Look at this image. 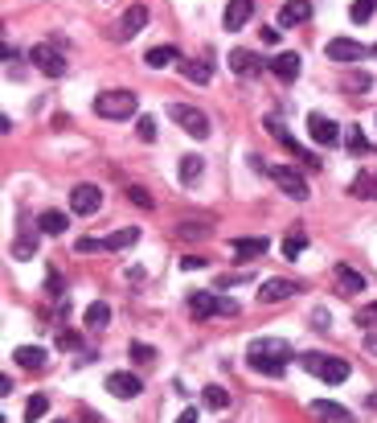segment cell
I'll list each match as a JSON object with an SVG mask.
<instances>
[{
	"instance_id": "1",
	"label": "cell",
	"mask_w": 377,
	"mask_h": 423,
	"mask_svg": "<svg viewBox=\"0 0 377 423\" xmlns=\"http://www.w3.org/2000/svg\"><path fill=\"white\" fill-rule=\"evenodd\" d=\"M246 362H250V370H259V374L279 378L283 370H287V362H291V345H287L283 337H259V341H250Z\"/></svg>"
},
{
	"instance_id": "2",
	"label": "cell",
	"mask_w": 377,
	"mask_h": 423,
	"mask_svg": "<svg viewBox=\"0 0 377 423\" xmlns=\"http://www.w3.org/2000/svg\"><path fill=\"white\" fill-rule=\"evenodd\" d=\"M300 362H304L307 374H316L320 382H328V386H340L345 378L353 374L349 362H345V357H332V353H304Z\"/></svg>"
},
{
	"instance_id": "3",
	"label": "cell",
	"mask_w": 377,
	"mask_h": 423,
	"mask_svg": "<svg viewBox=\"0 0 377 423\" xmlns=\"http://www.w3.org/2000/svg\"><path fill=\"white\" fill-rule=\"evenodd\" d=\"M136 107H140L136 91H103L94 99V116H103V119H127V116H136Z\"/></svg>"
},
{
	"instance_id": "4",
	"label": "cell",
	"mask_w": 377,
	"mask_h": 423,
	"mask_svg": "<svg viewBox=\"0 0 377 423\" xmlns=\"http://www.w3.org/2000/svg\"><path fill=\"white\" fill-rule=\"evenodd\" d=\"M262 128H267V132H271V136H275V140H279L283 148H287V152L295 157V161H300V165H307V168H320V161H316V157L307 152L304 144H300L295 136H291V132H287V123H283L279 116H267V119H262Z\"/></svg>"
},
{
	"instance_id": "5",
	"label": "cell",
	"mask_w": 377,
	"mask_h": 423,
	"mask_svg": "<svg viewBox=\"0 0 377 423\" xmlns=\"http://www.w3.org/2000/svg\"><path fill=\"white\" fill-rule=\"evenodd\" d=\"M168 116L177 119L193 140H205V136H210V116L197 111V107H188V103H168Z\"/></svg>"
},
{
	"instance_id": "6",
	"label": "cell",
	"mask_w": 377,
	"mask_h": 423,
	"mask_svg": "<svg viewBox=\"0 0 377 423\" xmlns=\"http://www.w3.org/2000/svg\"><path fill=\"white\" fill-rule=\"evenodd\" d=\"M262 173H267V177H271V181L283 189V193H287V197H295V202H307V181H304V177H300V173H295L291 165H267Z\"/></svg>"
},
{
	"instance_id": "7",
	"label": "cell",
	"mask_w": 377,
	"mask_h": 423,
	"mask_svg": "<svg viewBox=\"0 0 377 423\" xmlns=\"http://www.w3.org/2000/svg\"><path fill=\"white\" fill-rule=\"evenodd\" d=\"M70 210L78 214V218H94V214L103 210V189L98 185H74L70 189Z\"/></svg>"
},
{
	"instance_id": "8",
	"label": "cell",
	"mask_w": 377,
	"mask_h": 423,
	"mask_svg": "<svg viewBox=\"0 0 377 423\" xmlns=\"http://www.w3.org/2000/svg\"><path fill=\"white\" fill-rule=\"evenodd\" d=\"M29 62H33L41 74H49V78H62V74H66V58H62L53 46H46V42L29 49Z\"/></svg>"
},
{
	"instance_id": "9",
	"label": "cell",
	"mask_w": 377,
	"mask_h": 423,
	"mask_svg": "<svg viewBox=\"0 0 377 423\" xmlns=\"http://www.w3.org/2000/svg\"><path fill=\"white\" fill-rule=\"evenodd\" d=\"M143 25H148V4H127V13H123V21H119V29H115V37L119 42H132Z\"/></svg>"
},
{
	"instance_id": "10",
	"label": "cell",
	"mask_w": 377,
	"mask_h": 423,
	"mask_svg": "<svg viewBox=\"0 0 377 423\" xmlns=\"http://www.w3.org/2000/svg\"><path fill=\"white\" fill-rule=\"evenodd\" d=\"M140 391H143V382L136 374H127V370L107 374V395H115V399H136Z\"/></svg>"
},
{
	"instance_id": "11",
	"label": "cell",
	"mask_w": 377,
	"mask_h": 423,
	"mask_svg": "<svg viewBox=\"0 0 377 423\" xmlns=\"http://www.w3.org/2000/svg\"><path fill=\"white\" fill-rule=\"evenodd\" d=\"M307 136H312L316 144H324V148H328V144L340 140V128H336L328 116H316V111H312V116H307Z\"/></svg>"
},
{
	"instance_id": "12",
	"label": "cell",
	"mask_w": 377,
	"mask_h": 423,
	"mask_svg": "<svg viewBox=\"0 0 377 423\" xmlns=\"http://www.w3.org/2000/svg\"><path fill=\"white\" fill-rule=\"evenodd\" d=\"M369 49L361 46V42H353V37H332L328 42V58L332 62H361Z\"/></svg>"
},
{
	"instance_id": "13",
	"label": "cell",
	"mask_w": 377,
	"mask_h": 423,
	"mask_svg": "<svg viewBox=\"0 0 377 423\" xmlns=\"http://www.w3.org/2000/svg\"><path fill=\"white\" fill-rule=\"evenodd\" d=\"M312 415L320 423H353V411L340 407V403H332V399H316L312 403Z\"/></svg>"
},
{
	"instance_id": "14",
	"label": "cell",
	"mask_w": 377,
	"mask_h": 423,
	"mask_svg": "<svg viewBox=\"0 0 377 423\" xmlns=\"http://www.w3.org/2000/svg\"><path fill=\"white\" fill-rule=\"evenodd\" d=\"M267 66H271V74H275L279 82H295V78H300V54H291V49H287V54H275Z\"/></svg>"
},
{
	"instance_id": "15",
	"label": "cell",
	"mask_w": 377,
	"mask_h": 423,
	"mask_svg": "<svg viewBox=\"0 0 377 423\" xmlns=\"http://www.w3.org/2000/svg\"><path fill=\"white\" fill-rule=\"evenodd\" d=\"M250 17H255V0H230V4H226V17H222V25H226L230 33H238V29L250 21Z\"/></svg>"
},
{
	"instance_id": "16",
	"label": "cell",
	"mask_w": 377,
	"mask_h": 423,
	"mask_svg": "<svg viewBox=\"0 0 377 423\" xmlns=\"http://www.w3.org/2000/svg\"><path fill=\"white\" fill-rule=\"evenodd\" d=\"M312 17V0H283L279 4V25L291 29V25H304Z\"/></svg>"
},
{
	"instance_id": "17",
	"label": "cell",
	"mask_w": 377,
	"mask_h": 423,
	"mask_svg": "<svg viewBox=\"0 0 377 423\" xmlns=\"http://www.w3.org/2000/svg\"><path fill=\"white\" fill-rule=\"evenodd\" d=\"M188 312L197 317V321H205L213 312H222V296H210V292H188Z\"/></svg>"
},
{
	"instance_id": "18",
	"label": "cell",
	"mask_w": 377,
	"mask_h": 423,
	"mask_svg": "<svg viewBox=\"0 0 377 423\" xmlns=\"http://www.w3.org/2000/svg\"><path fill=\"white\" fill-rule=\"evenodd\" d=\"M349 193L361 197V202H373L377 197V173L373 168H361V173L353 177V185H349Z\"/></svg>"
},
{
	"instance_id": "19",
	"label": "cell",
	"mask_w": 377,
	"mask_h": 423,
	"mask_svg": "<svg viewBox=\"0 0 377 423\" xmlns=\"http://www.w3.org/2000/svg\"><path fill=\"white\" fill-rule=\"evenodd\" d=\"M291 292H295V283H291V280H267L259 288V300H262V305H279V300H287Z\"/></svg>"
},
{
	"instance_id": "20",
	"label": "cell",
	"mask_w": 377,
	"mask_h": 423,
	"mask_svg": "<svg viewBox=\"0 0 377 423\" xmlns=\"http://www.w3.org/2000/svg\"><path fill=\"white\" fill-rule=\"evenodd\" d=\"M46 357H49V353L41 350V345H17V350H13V362L25 366V370H41V366H46Z\"/></svg>"
},
{
	"instance_id": "21",
	"label": "cell",
	"mask_w": 377,
	"mask_h": 423,
	"mask_svg": "<svg viewBox=\"0 0 377 423\" xmlns=\"http://www.w3.org/2000/svg\"><path fill=\"white\" fill-rule=\"evenodd\" d=\"M230 247H234L238 263H250V259H259L262 251H267V238H234Z\"/></svg>"
},
{
	"instance_id": "22",
	"label": "cell",
	"mask_w": 377,
	"mask_h": 423,
	"mask_svg": "<svg viewBox=\"0 0 377 423\" xmlns=\"http://www.w3.org/2000/svg\"><path fill=\"white\" fill-rule=\"evenodd\" d=\"M66 226H70V218L62 210H41V218H37V231H41V235H53V238L62 235Z\"/></svg>"
},
{
	"instance_id": "23",
	"label": "cell",
	"mask_w": 377,
	"mask_h": 423,
	"mask_svg": "<svg viewBox=\"0 0 377 423\" xmlns=\"http://www.w3.org/2000/svg\"><path fill=\"white\" fill-rule=\"evenodd\" d=\"M230 70L234 74H259L262 62L250 54V49H230Z\"/></svg>"
},
{
	"instance_id": "24",
	"label": "cell",
	"mask_w": 377,
	"mask_h": 423,
	"mask_svg": "<svg viewBox=\"0 0 377 423\" xmlns=\"http://www.w3.org/2000/svg\"><path fill=\"white\" fill-rule=\"evenodd\" d=\"M140 243V226H123V231H111L107 235V251H127Z\"/></svg>"
},
{
	"instance_id": "25",
	"label": "cell",
	"mask_w": 377,
	"mask_h": 423,
	"mask_svg": "<svg viewBox=\"0 0 377 423\" xmlns=\"http://www.w3.org/2000/svg\"><path fill=\"white\" fill-rule=\"evenodd\" d=\"M336 283H340L345 292H365V276H361V271H353L349 263H340V267H336Z\"/></svg>"
},
{
	"instance_id": "26",
	"label": "cell",
	"mask_w": 377,
	"mask_h": 423,
	"mask_svg": "<svg viewBox=\"0 0 377 423\" xmlns=\"http://www.w3.org/2000/svg\"><path fill=\"white\" fill-rule=\"evenodd\" d=\"M201 173H205V161H201V157H181V181H185V185H197Z\"/></svg>"
},
{
	"instance_id": "27",
	"label": "cell",
	"mask_w": 377,
	"mask_h": 423,
	"mask_svg": "<svg viewBox=\"0 0 377 423\" xmlns=\"http://www.w3.org/2000/svg\"><path fill=\"white\" fill-rule=\"evenodd\" d=\"M201 403H205L210 411H226V407H230V391H226V386H205V391H201Z\"/></svg>"
},
{
	"instance_id": "28",
	"label": "cell",
	"mask_w": 377,
	"mask_h": 423,
	"mask_svg": "<svg viewBox=\"0 0 377 423\" xmlns=\"http://www.w3.org/2000/svg\"><path fill=\"white\" fill-rule=\"evenodd\" d=\"M143 62H148L152 70H160V66H168V62H177V49L172 46H152L148 54H143Z\"/></svg>"
},
{
	"instance_id": "29",
	"label": "cell",
	"mask_w": 377,
	"mask_h": 423,
	"mask_svg": "<svg viewBox=\"0 0 377 423\" xmlns=\"http://www.w3.org/2000/svg\"><path fill=\"white\" fill-rule=\"evenodd\" d=\"M181 74H185L188 82H197V87H205L213 74H210V66L205 62H181Z\"/></svg>"
},
{
	"instance_id": "30",
	"label": "cell",
	"mask_w": 377,
	"mask_h": 423,
	"mask_svg": "<svg viewBox=\"0 0 377 423\" xmlns=\"http://www.w3.org/2000/svg\"><path fill=\"white\" fill-rule=\"evenodd\" d=\"M46 411H49V395H29V403H25V423H37Z\"/></svg>"
},
{
	"instance_id": "31",
	"label": "cell",
	"mask_w": 377,
	"mask_h": 423,
	"mask_svg": "<svg viewBox=\"0 0 377 423\" xmlns=\"http://www.w3.org/2000/svg\"><path fill=\"white\" fill-rule=\"evenodd\" d=\"M107 321H111V308H107V300H94V305L87 308V325H91V329H103Z\"/></svg>"
},
{
	"instance_id": "32",
	"label": "cell",
	"mask_w": 377,
	"mask_h": 423,
	"mask_svg": "<svg viewBox=\"0 0 377 423\" xmlns=\"http://www.w3.org/2000/svg\"><path fill=\"white\" fill-rule=\"evenodd\" d=\"M33 251H37V235H33V231L17 235V243H13V259H29Z\"/></svg>"
},
{
	"instance_id": "33",
	"label": "cell",
	"mask_w": 377,
	"mask_h": 423,
	"mask_svg": "<svg viewBox=\"0 0 377 423\" xmlns=\"http://www.w3.org/2000/svg\"><path fill=\"white\" fill-rule=\"evenodd\" d=\"M156 132H160V128H156V116H140V119H136V136H140L143 144L156 140Z\"/></svg>"
},
{
	"instance_id": "34",
	"label": "cell",
	"mask_w": 377,
	"mask_h": 423,
	"mask_svg": "<svg viewBox=\"0 0 377 423\" xmlns=\"http://www.w3.org/2000/svg\"><path fill=\"white\" fill-rule=\"evenodd\" d=\"M373 8H377V0H353V8H349V17H353L357 25H365L369 17H373Z\"/></svg>"
},
{
	"instance_id": "35",
	"label": "cell",
	"mask_w": 377,
	"mask_h": 423,
	"mask_svg": "<svg viewBox=\"0 0 377 423\" xmlns=\"http://www.w3.org/2000/svg\"><path fill=\"white\" fill-rule=\"evenodd\" d=\"M177 235H181V238H205V235H210V226H205V222H181Z\"/></svg>"
},
{
	"instance_id": "36",
	"label": "cell",
	"mask_w": 377,
	"mask_h": 423,
	"mask_svg": "<svg viewBox=\"0 0 377 423\" xmlns=\"http://www.w3.org/2000/svg\"><path fill=\"white\" fill-rule=\"evenodd\" d=\"M74 251H78V255H94V251H107V238H78V243H74Z\"/></svg>"
},
{
	"instance_id": "37",
	"label": "cell",
	"mask_w": 377,
	"mask_h": 423,
	"mask_svg": "<svg viewBox=\"0 0 377 423\" xmlns=\"http://www.w3.org/2000/svg\"><path fill=\"white\" fill-rule=\"evenodd\" d=\"M304 247H307L304 235H291L287 243H283V255H287V259H300V255H304Z\"/></svg>"
},
{
	"instance_id": "38",
	"label": "cell",
	"mask_w": 377,
	"mask_h": 423,
	"mask_svg": "<svg viewBox=\"0 0 377 423\" xmlns=\"http://www.w3.org/2000/svg\"><path fill=\"white\" fill-rule=\"evenodd\" d=\"M127 197H132L140 210H152V193H148L143 185H127Z\"/></svg>"
},
{
	"instance_id": "39",
	"label": "cell",
	"mask_w": 377,
	"mask_h": 423,
	"mask_svg": "<svg viewBox=\"0 0 377 423\" xmlns=\"http://www.w3.org/2000/svg\"><path fill=\"white\" fill-rule=\"evenodd\" d=\"M353 321L361 325V329H373V325H377V300H373V305H365V308H361V312H357Z\"/></svg>"
},
{
	"instance_id": "40",
	"label": "cell",
	"mask_w": 377,
	"mask_h": 423,
	"mask_svg": "<svg viewBox=\"0 0 377 423\" xmlns=\"http://www.w3.org/2000/svg\"><path fill=\"white\" fill-rule=\"evenodd\" d=\"M132 357H136L140 366H152V362H156V350H152V345H143V341H136V345H132Z\"/></svg>"
},
{
	"instance_id": "41",
	"label": "cell",
	"mask_w": 377,
	"mask_h": 423,
	"mask_svg": "<svg viewBox=\"0 0 377 423\" xmlns=\"http://www.w3.org/2000/svg\"><path fill=\"white\" fill-rule=\"evenodd\" d=\"M365 87H369V74H361V70H357V74H349V78H345V91H353V94H361V91H365Z\"/></svg>"
},
{
	"instance_id": "42",
	"label": "cell",
	"mask_w": 377,
	"mask_h": 423,
	"mask_svg": "<svg viewBox=\"0 0 377 423\" xmlns=\"http://www.w3.org/2000/svg\"><path fill=\"white\" fill-rule=\"evenodd\" d=\"M349 148H353V152H365V148H369V140L361 136V128H349Z\"/></svg>"
},
{
	"instance_id": "43",
	"label": "cell",
	"mask_w": 377,
	"mask_h": 423,
	"mask_svg": "<svg viewBox=\"0 0 377 423\" xmlns=\"http://www.w3.org/2000/svg\"><path fill=\"white\" fill-rule=\"evenodd\" d=\"M201 267H205L201 255H181V271H201Z\"/></svg>"
},
{
	"instance_id": "44",
	"label": "cell",
	"mask_w": 377,
	"mask_h": 423,
	"mask_svg": "<svg viewBox=\"0 0 377 423\" xmlns=\"http://www.w3.org/2000/svg\"><path fill=\"white\" fill-rule=\"evenodd\" d=\"M262 42H267V46H279V29H275V25H267V29H262Z\"/></svg>"
},
{
	"instance_id": "45",
	"label": "cell",
	"mask_w": 377,
	"mask_h": 423,
	"mask_svg": "<svg viewBox=\"0 0 377 423\" xmlns=\"http://www.w3.org/2000/svg\"><path fill=\"white\" fill-rule=\"evenodd\" d=\"M58 345H62V350H74V345H78V333H62Z\"/></svg>"
},
{
	"instance_id": "46",
	"label": "cell",
	"mask_w": 377,
	"mask_h": 423,
	"mask_svg": "<svg viewBox=\"0 0 377 423\" xmlns=\"http://www.w3.org/2000/svg\"><path fill=\"white\" fill-rule=\"evenodd\" d=\"M46 288H49V292H53V296H58V292H62V276H58V271H49Z\"/></svg>"
},
{
	"instance_id": "47",
	"label": "cell",
	"mask_w": 377,
	"mask_h": 423,
	"mask_svg": "<svg viewBox=\"0 0 377 423\" xmlns=\"http://www.w3.org/2000/svg\"><path fill=\"white\" fill-rule=\"evenodd\" d=\"M177 423H197V411H193V407H185V411L177 415Z\"/></svg>"
},
{
	"instance_id": "48",
	"label": "cell",
	"mask_w": 377,
	"mask_h": 423,
	"mask_svg": "<svg viewBox=\"0 0 377 423\" xmlns=\"http://www.w3.org/2000/svg\"><path fill=\"white\" fill-rule=\"evenodd\" d=\"M365 350H369V353H377V333H369V337H365Z\"/></svg>"
},
{
	"instance_id": "49",
	"label": "cell",
	"mask_w": 377,
	"mask_h": 423,
	"mask_svg": "<svg viewBox=\"0 0 377 423\" xmlns=\"http://www.w3.org/2000/svg\"><path fill=\"white\" fill-rule=\"evenodd\" d=\"M373 54H377V46H373Z\"/></svg>"
},
{
	"instance_id": "50",
	"label": "cell",
	"mask_w": 377,
	"mask_h": 423,
	"mask_svg": "<svg viewBox=\"0 0 377 423\" xmlns=\"http://www.w3.org/2000/svg\"><path fill=\"white\" fill-rule=\"evenodd\" d=\"M58 423H62V419H58Z\"/></svg>"
}]
</instances>
